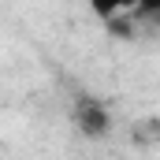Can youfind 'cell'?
<instances>
[{"mask_svg":"<svg viewBox=\"0 0 160 160\" xmlns=\"http://www.w3.org/2000/svg\"><path fill=\"white\" fill-rule=\"evenodd\" d=\"M86 4H89V11H93L97 19H116L123 11H130L138 0H86Z\"/></svg>","mask_w":160,"mask_h":160,"instance_id":"cell-2","label":"cell"},{"mask_svg":"<svg viewBox=\"0 0 160 160\" xmlns=\"http://www.w3.org/2000/svg\"><path fill=\"white\" fill-rule=\"evenodd\" d=\"M75 123H78V130L86 138H104L108 127H112L104 104H101V101H89V97H82L78 104H75Z\"/></svg>","mask_w":160,"mask_h":160,"instance_id":"cell-1","label":"cell"}]
</instances>
